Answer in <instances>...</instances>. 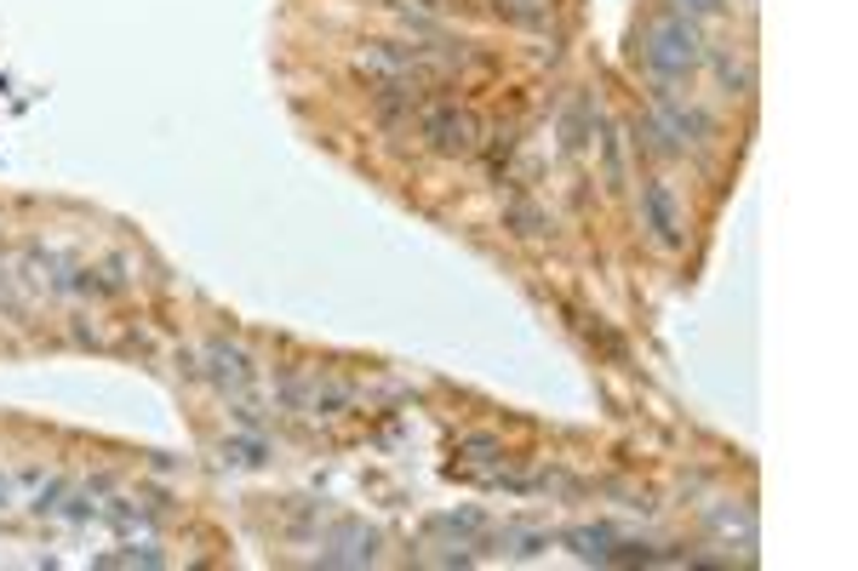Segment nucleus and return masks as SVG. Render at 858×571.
<instances>
[{
    "mask_svg": "<svg viewBox=\"0 0 858 571\" xmlns=\"http://www.w3.org/2000/svg\"><path fill=\"white\" fill-rule=\"evenodd\" d=\"M423 131H429L441 149H470V144H475V138H470V115H458V109H429Z\"/></svg>",
    "mask_w": 858,
    "mask_h": 571,
    "instance_id": "nucleus-1",
    "label": "nucleus"
},
{
    "mask_svg": "<svg viewBox=\"0 0 858 571\" xmlns=\"http://www.w3.org/2000/svg\"><path fill=\"white\" fill-rule=\"evenodd\" d=\"M647 200H652V223H658V241H676V212H670L665 189H652Z\"/></svg>",
    "mask_w": 858,
    "mask_h": 571,
    "instance_id": "nucleus-2",
    "label": "nucleus"
}]
</instances>
